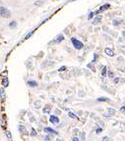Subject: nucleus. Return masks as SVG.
<instances>
[{
	"mask_svg": "<svg viewBox=\"0 0 125 141\" xmlns=\"http://www.w3.org/2000/svg\"><path fill=\"white\" fill-rule=\"evenodd\" d=\"M70 41H71V43H72V45H73V48L76 50H83L85 46H84V43L80 40H78L77 38H75V37H72L71 39H70Z\"/></svg>",
	"mask_w": 125,
	"mask_h": 141,
	"instance_id": "nucleus-1",
	"label": "nucleus"
},
{
	"mask_svg": "<svg viewBox=\"0 0 125 141\" xmlns=\"http://www.w3.org/2000/svg\"><path fill=\"white\" fill-rule=\"evenodd\" d=\"M110 8H111V5H110L109 3H105V4H103V5L99 6V8H98L97 10L94 11V12H95V15H101V14H103L104 12L109 10Z\"/></svg>",
	"mask_w": 125,
	"mask_h": 141,
	"instance_id": "nucleus-2",
	"label": "nucleus"
},
{
	"mask_svg": "<svg viewBox=\"0 0 125 141\" xmlns=\"http://www.w3.org/2000/svg\"><path fill=\"white\" fill-rule=\"evenodd\" d=\"M0 17H2V18H10L11 17V11L8 8L0 6Z\"/></svg>",
	"mask_w": 125,
	"mask_h": 141,
	"instance_id": "nucleus-3",
	"label": "nucleus"
},
{
	"mask_svg": "<svg viewBox=\"0 0 125 141\" xmlns=\"http://www.w3.org/2000/svg\"><path fill=\"white\" fill-rule=\"evenodd\" d=\"M64 40H65L64 35H63V34H59V35H57V36H56V37L53 39V40H52V41L49 42V44H58V43L62 42Z\"/></svg>",
	"mask_w": 125,
	"mask_h": 141,
	"instance_id": "nucleus-4",
	"label": "nucleus"
},
{
	"mask_svg": "<svg viewBox=\"0 0 125 141\" xmlns=\"http://www.w3.org/2000/svg\"><path fill=\"white\" fill-rule=\"evenodd\" d=\"M103 18H104V16L101 14V15H96L95 16V18L92 20V25L93 26H98L99 24H101V22L103 21Z\"/></svg>",
	"mask_w": 125,
	"mask_h": 141,
	"instance_id": "nucleus-5",
	"label": "nucleus"
},
{
	"mask_svg": "<svg viewBox=\"0 0 125 141\" xmlns=\"http://www.w3.org/2000/svg\"><path fill=\"white\" fill-rule=\"evenodd\" d=\"M123 22H124V21H123L121 18H113V19L111 20V25H112L113 27H115V28H118V27H121V26H122Z\"/></svg>",
	"mask_w": 125,
	"mask_h": 141,
	"instance_id": "nucleus-6",
	"label": "nucleus"
},
{
	"mask_svg": "<svg viewBox=\"0 0 125 141\" xmlns=\"http://www.w3.org/2000/svg\"><path fill=\"white\" fill-rule=\"evenodd\" d=\"M49 122L52 123V124H58V123L60 122V120H59L58 115H56V114H51L50 116H49Z\"/></svg>",
	"mask_w": 125,
	"mask_h": 141,
	"instance_id": "nucleus-7",
	"label": "nucleus"
},
{
	"mask_svg": "<svg viewBox=\"0 0 125 141\" xmlns=\"http://www.w3.org/2000/svg\"><path fill=\"white\" fill-rule=\"evenodd\" d=\"M115 113H116V110H115L114 108H108V109H107V112L105 113L104 116H105V117H107V119H108V117L113 116Z\"/></svg>",
	"mask_w": 125,
	"mask_h": 141,
	"instance_id": "nucleus-8",
	"label": "nucleus"
},
{
	"mask_svg": "<svg viewBox=\"0 0 125 141\" xmlns=\"http://www.w3.org/2000/svg\"><path fill=\"white\" fill-rule=\"evenodd\" d=\"M43 131H44L45 133H47V134H52V135H58V131H56L55 129H53V128H51V127H48V126L44 127V128H43Z\"/></svg>",
	"mask_w": 125,
	"mask_h": 141,
	"instance_id": "nucleus-9",
	"label": "nucleus"
},
{
	"mask_svg": "<svg viewBox=\"0 0 125 141\" xmlns=\"http://www.w3.org/2000/svg\"><path fill=\"white\" fill-rule=\"evenodd\" d=\"M104 51H105V53H106L107 56H109V57H114V56H115V51H114L111 48H106V49L104 50Z\"/></svg>",
	"mask_w": 125,
	"mask_h": 141,
	"instance_id": "nucleus-10",
	"label": "nucleus"
},
{
	"mask_svg": "<svg viewBox=\"0 0 125 141\" xmlns=\"http://www.w3.org/2000/svg\"><path fill=\"white\" fill-rule=\"evenodd\" d=\"M107 73H108V68L106 65H104L103 68L101 69V76L103 78H106L107 77Z\"/></svg>",
	"mask_w": 125,
	"mask_h": 141,
	"instance_id": "nucleus-11",
	"label": "nucleus"
},
{
	"mask_svg": "<svg viewBox=\"0 0 125 141\" xmlns=\"http://www.w3.org/2000/svg\"><path fill=\"white\" fill-rule=\"evenodd\" d=\"M4 77L2 78V86L3 87H8V85H9V80H8V77H7V72H5L4 73Z\"/></svg>",
	"mask_w": 125,
	"mask_h": 141,
	"instance_id": "nucleus-12",
	"label": "nucleus"
},
{
	"mask_svg": "<svg viewBox=\"0 0 125 141\" xmlns=\"http://www.w3.org/2000/svg\"><path fill=\"white\" fill-rule=\"evenodd\" d=\"M0 98H1V101H4L6 98V93H5V89L4 87H0Z\"/></svg>",
	"mask_w": 125,
	"mask_h": 141,
	"instance_id": "nucleus-13",
	"label": "nucleus"
},
{
	"mask_svg": "<svg viewBox=\"0 0 125 141\" xmlns=\"http://www.w3.org/2000/svg\"><path fill=\"white\" fill-rule=\"evenodd\" d=\"M96 102H99V103H103V102H106V103H109L111 102V100L107 97H99L96 99Z\"/></svg>",
	"mask_w": 125,
	"mask_h": 141,
	"instance_id": "nucleus-14",
	"label": "nucleus"
},
{
	"mask_svg": "<svg viewBox=\"0 0 125 141\" xmlns=\"http://www.w3.org/2000/svg\"><path fill=\"white\" fill-rule=\"evenodd\" d=\"M27 84H28L31 88H36V87H38V82L35 81V80H29V81L27 82Z\"/></svg>",
	"mask_w": 125,
	"mask_h": 141,
	"instance_id": "nucleus-15",
	"label": "nucleus"
},
{
	"mask_svg": "<svg viewBox=\"0 0 125 141\" xmlns=\"http://www.w3.org/2000/svg\"><path fill=\"white\" fill-rule=\"evenodd\" d=\"M18 130H19L22 134H28L27 129H26V127H25L24 125H19V126H18Z\"/></svg>",
	"mask_w": 125,
	"mask_h": 141,
	"instance_id": "nucleus-16",
	"label": "nucleus"
},
{
	"mask_svg": "<svg viewBox=\"0 0 125 141\" xmlns=\"http://www.w3.org/2000/svg\"><path fill=\"white\" fill-rule=\"evenodd\" d=\"M121 77H118V76H115L113 79H112V83L114 84V85H118V84H120L121 83Z\"/></svg>",
	"mask_w": 125,
	"mask_h": 141,
	"instance_id": "nucleus-17",
	"label": "nucleus"
},
{
	"mask_svg": "<svg viewBox=\"0 0 125 141\" xmlns=\"http://www.w3.org/2000/svg\"><path fill=\"white\" fill-rule=\"evenodd\" d=\"M50 111H51V108L49 107V106H45L43 109H42V112L44 114H48V113H50Z\"/></svg>",
	"mask_w": 125,
	"mask_h": 141,
	"instance_id": "nucleus-18",
	"label": "nucleus"
},
{
	"mask_svg": "<svg viewBox=\"0 0 125 141\" xmlns=\"http://www.w3.org/2000/svg\"><path fill=\"white\" fill-rule=\"evenodd\" d=\"M95 63H93V62H90V63H88L87 64V68L88 69H91L93 72H96V68H95V65H94Z\"/></svg>",
	"mask_w": 125,
	"mask_h": 141,
	"instance_id": "nucleus-19",
	"label": "nucleus"
},
{
	"mask_svg": "<svg viewBox=\"0 0 125 141\" xmlns=\"http://www.w3.org/2000/svg\"><path fill=\"white\" fill-rule=\"evenodd\" d=\"M103 38H104L106 41H112V37H111L110 35H108V34H104V35H103Z\"/></svg>",
	"mask_w": 125,
	"mask_h": 141,
	"instance_id": "nucleus-20",
	"label": "nucleus"
},
{
	"mask_svg": "<svg viewBox=\"0 0 125 141\" xmlns=\"http://www.w3.org/2000/svg\"><path fill=\"white\" fill-rule=\"evenodd\" d=\"M68 115H69V117H71V119H73V120H79L78 115H76L75 113H73L72 111H69V112H68Z\"/></svg>",
	"mask_w": 125,
	"mask_h": 141,
	"instance_id": "nucleus-21",
	"label": "nucleus"
},
{
	"mask_svg": "<svg viewBox=\"0 0 125 141\" xmlns=\"http://www.w3.org/2000/svg\"><path fill=\"white\" fill-rule=\"evenodd\" d=\"M66 70H67V67H66L65 65H63V66H61V67L58 68L57 71H58L59 73H63V72H66Z\"/></svg>",
	"mask_w": 125,
	"mask_h": 141,
	"instance_id": "nucleus-22",
	"label": "nucleus"
},
{
	"mask_svg": "<svg viewBox=\"0 0 125 141\" xmlns=\"http://www.w3.org/2000/svg\"><path fill=\"white\" fill-rule=\"evenodd\" d=\"M16 27H17V22H16V21H12V22L9 23V28H11V29H15Z\"/></svg>",
	"mask_w": 125,
	"mask_h": 141,
	"instance_id": "nucleus-23",
	"label": "nucleus"
},
{
	"mask_svg": "<svg viewBox=\"0 0 125 141\" xmlns=\"http://www.w3.org/2000/svg\"><path fill=\"white\" fill-rule=\"evenodd\" d=\"M98 56H99V55H98L96 52H95V53H94V55H93V59H92V62H93V63H96V62L97 61V59H98Z\"/></svg>",
	"mask_w": 125,
	"mask_h": 141,
	"instance_id": "nucleus-24",
	"label": "nucleus"
},
{
	"mask_svg": "<svg viewBox=\"0 0 125 141\" xmlns=\"http://www.w3.org/2000/svg\"><path fill=\"white\" fill-rule=\"evenodd\" d=\"M43 139H44L45 141H51V140H52V134H46V135L43 137Z\"/></svg>",
	"mask_w": 125,
	"mask_h": 141,
	"instance_id": "nucleus-25",
	"label": "nucleus"
},
{
	"mask_svg": "<svg viewBox=\"0 0 125 141\" xmlns=\"http://www.w3.org/2000/svg\"><path fill=\"white\" fill-rule=\"evenodd\" d=\"M95 12H90L89 14H88V20L89 21H91V20H93L94 18H95Z\"/></svg>",
	"mask_w": 125,
	"mask_h": 141,
	"instance_id": "nucleus-26",
	"label": "nucleus"
},
{
	"mask_svg": "<svg viewBox=\"0 0 125 141\" xmlns=\"http://www.w3.org/2000/svg\"><path fill=\"white\" fill-rule=\"evenodd\" d=\"M103 131H104V128H103V127L96 126V134H101Z\"/></svg>",
	"mask_w": 125,
	"mask_h": 141,
	"instance_id": "nucleus-27",
	"label": "nucleus"
},
{
	"mask_svg": "<svg viewBox=\"0 0 125 141\" xmlns=\"http://www.w3.org/2000/svg\"><path fill=\"white\" fill-rule=\"evenodd\" d=\"M43 3H44L43 0H38V1H36V2H35V5H36L37 7H39V6H41Z\"/></svg>",
	"mask_w": 125,
	"mask_h": 141,
	"instance_id": "nucleus-28",
	"label": "nucleus"
},
{
	"mask_svg": "<svg viewBox=\"0 0 125 141\" xmlns=\"http://www.w3.org/2000/svg\"><path fill=\"white\" fill-rule=\"evenodd\" d=\"M34 33H35V31H31L30 33H28V34L26 35V37L24 38V40H28L29 38H31V37L33 36V34H34Z\"/></svg>",
	"mask_w": 125,
	"mask_h": 141,
	"instance_id": "nucleus-29",
	"label": "nucleus"
},
{
	"mask_svg": "<svg viewBox=\"0 0 125 141\" xmlns=\"http://www.w3.org/2000/svg\"><path fill=\"white\" fill-rule=\"evenodd\" d=\"M102 29H103V31H104V32H106V34H108V33H109V31H110V29H109V28H108L106 25H104V26L102 27Z\"/></svg>",
	"mask_w": 125,
	"mask_h": 141,
	"instance_id": "nucleus-30",
	"label": "nucleus"
},
{
	"mask_svg": "<svg viewBox=\"0 0 125 141\" xmlns=\"http://www.w3.org/2000/svg\"><path fill=\"white\" fill-rule=\"evenodd\" d=\"M34 106H35V108H37V109H39V108H40V106H41V102H40L39 100H38V101H36V102H35Z\"/></svg>",
	"mask_w": 125,
	"mask_h": 141,
	"instance_id": "nucleus-31",
	"label": "nucleus"
},
{
	"mask_svg": "<svg viewBox=\"0 0 125 141\" xmlns=\"http://www.w3.org/2000/svg\"><path fill=\"white\" fill-rule=\"evenodd\" d=\"M31 136H33V137L38 136V131H37L35 128H32V129H31Z\"/></svg>",
	"mask_w": 125,
	"mask_h": 141,
	"instance_id": "nucleus-32",
	"label": "nucleus"
},
{
	"mask_svg": "<svg viewBox=\"0 0 125 141\" xmlns=\"http://www.w3.org/2000/svg\"><path fill=\"white\" fill-rule=\"evenodd\" d=\"M79 139H80V141H85V139H86V133L85 132H81Z\"/></svg>",
	"mask_w": 125,
	"mask_h": 141,
	"instance_id": "nucleus-33",
	"label": "nucleus"
},
{
	"mask_svg": "<svg viewBox=\"0 0 125 141\" xmlns=\"http://www.w3.org/2000/svg\"><path fill=\"white\" fill-rule=\"evenodd\" d=\"M107 77L110 78V79H113L115 76H114V72H112L111 70H108V73H107Z\"/></svg>",
	"mask_w": 125,
	"mask_h": 141,
	"instance_id": "nucleus-34",
	"label": "nucleus"
},
{
	"mask_svg": "<svg viewBox=\"0 0 125 141\" xmlns=\"http://www.w3.org/2000/svg\"><path fill=\"white\" fill-rule=\"evenodd\" d=\"M5 134H6V137L11 141L12 140V136H11V132L9 130H5Z\"/></svg>",
	"mask_w": 125,
	"mask_h": 141,
	"instance_id": "nucleus-35",
	"label": "nucleus"
},
{
	"mask_svg": "<svg viewBox=\"0 0 125 141\" xmlns=\"http://www.w3.org/2000/svg\"><path fill=\"white\" fill-rule=\"evenodd\" d=\"M1 125L2 126H6V116H3L1 119Z\"/></svg>",
	"mask_w": 125,
	"mask_h": 141,
	"instance_id": "nucleus-36",
	"label": "nucleus"
},
{
	"mask_svg": "<svg viewBox=\"0 0 125 141\" xmlns=\"http://www.w3.org/2000/svg\"><path fill=\"white\" fill-rule=\"evenodd\" d=\"M28 115L30 116V121H31L32 122H35V121H36V120H35V117H34V115H33V114H32L31 112H29V113H28Z\"/></svg>",
	"mask_w": 125,
	"mask_h": 141,
	"instance_id": "nucleus-37",
	"label": "nucleus"
},
{
	"mask_svg": "<svg viewBox=\"0 0 125 141\" xmlns=\"http://www.w3.org/2000/svg\"><path fill=\"white\" fill-rule=\"evenodd\" d=\"M85 92H83V91H80L79 92V97H81V98H83V97H85Z\"/></svg>",
	"mask_w": 125,
	"mask_h": 141,
	"instance_id": "nucleus-38",
	"label": "nucleus"
},
{
	"mask_svg": "<svg viewBox=\"0 0 125 141\" xmlns=\"http://www.w3.org/2000/svg\"><path fill=\"white\" fill-rule=\"evenodd\" d=\"M71 141H80V139H79V137H77V136H73L72 139H71Z\"/></svg>",
	"mask_w": 125,
	"mask_h": 141,
	"instance_id": "nucleus-39",
	"label": "nucleus"
},
{
	"mask_svg": "<svg viewBox=\"0 0 125 141\" xmlns=\"http://www.w3.org/2000/svg\"><path fill=\"white\" fill-rule=\"evenodd\" d=\"M124 41H125V39H124L123 37L118 38V42H124Z\"/></svg>",
	"mask_w": 125,
	"mask_h": 141,
	"instance_id": "nucleus-40",
	"label": "nucleus"
},
{
	"mask_svg": "<svg viewBox=\"0 0 125 141\" xmlns=\"http://www.w3.org/2000/svg\"><path fill=\"white\" fill-rule=\"evenodd\" d=\"M119 111H121V112H123V113H125V106H122L120 109H119Z\"/></svg>",
	"mask_w": 125,
	"mask_h": 141,
	"instance_id": "nucleus-41",
	"label": "nucleus"
},
{
	"mask_svg": "<svg viewBox=\"0 0 125 141\" xmlns=\"http://www.w3.org/2000/svg\"><path fill=\"white\" fill-rule=\"evenodd\" d=\"M117 60H118V61H121V62H122V61H124V58H123V57H122V56L120 55V56H118V57H117Z\"/></svg>",
	"mask_w": 125,
	"mask_h": 141,
	"instance_id": "nucleus-42",
	"label": "nucleus"
},
{
	"mask_svg": "<svg viewBox=\"0 0 125 141\" xmlns=\"http://www.w3.org/2000/svg\"><path fill=\"white\" fill-rule=\"evenodd\" d=\"M103 141H109V138H108V136H104V138H103Z\"/></svg>",
	"mask_w": 125,
	"mask_h": 141,
	"instance_id": "nucleus-43",
	"label": "nucleus"
},
{
	"mask_svg": "<svg viewBox=\"0 0 125 141\" xmlns=\"http://www.w3.org/2000/svg\"><path fill=\"white\" fill-rule=\"evenodd\" d=\"M60 113H61V111H59L58 109H56V110H55V114L57 115V114H60Z\"/></svg>",
	"mask_w": 125,
	"mask_h": 141,
	"instance_id": "nucleus-44",
	"label": "nucleus"
},
{
	"mask_svg": "<svg viewBox=\"0 0 125 141\" xmlns=\"http://www.w3.org/2000/svg\"><path fill=\"white\" fill-rule=\"evenodd\" d=\"M120 52H121V53H123V54L125 55V50H123V49H121V50H120Z\"/></svg>",
	"mask_w": 125,
	"mask_h": 141,
	"instance_id": "nucleus-45",
	"label": "nucleus"
},
{
	"mask_svg": "<svg viewBox=\"0 0 125 141\" xmlns=\"http://www.w3.org/2000/svg\"><path fill=\"white\" fill-rule=\"evenodd\" d=\"M99 30H101V28H98V27H96V28H95V32L96 31V32H98Z\"/></svg>",
	"mask_w": 125,
	"mask_h": 141,
	"instance_id": "nucleus-46",
	"label": "nucleus"
},
{
	"mask_svg": "<svg viewBox=\"0 0 125 141\" xmlns=\"http://www.w3.org/2000/svg\"><path fill=\"white\" fill-rule=\"evenodd\" d=\"M55 141H63L62 139H60V138H56V140Z\"/></svg>",
	"mask_w": 125,
	"mask_h": 141,
	"instance_id": "nucleus-47",
	"label": "nucleus"
},
{
	"mask_svg": "<svg viewBox=\"0 0 125 141\" xmlns=\"http://www.w3.org/2000/svg\"><path fill=\"white\" fill-rule=\"evenodd\" d=\"M70 1H72V2H74V1H76V0H70Z\"/></svg>",
	"mask_w": 125,
	"mask_h": 141,
	"instance_id": "nucleus-48",
	"label": "nucleus"
},
{
	"mask_svg": "<svg viewBox=\"0 0 125 141\" xmlns=\"http://www.w3.org/2000/svg\"><path fill=\"white\" fill-rule=\"evenodd\" d=\"M0 38H1V35H0Z\"/></svg>",
	"mask_w": 125,
	"mask_h": 141,
	"instance_id": "nucleus-49",
	"label": "nucleus"
},
{
	"mask_svg": "<svg viewBox=\"0 0 125 141\" xmlns=\"http://www.w3.org/2000/svg\"><path fill=\"white\" fill-rule=\"evenodd\" d=\"M124 71H125V68H124Z\"/></svg>",
	"mask_w": 125,
	"mask_h": 141,
	"instance_id": "nucleus-50",
	"label": "nucleus"
}]
</instances>
